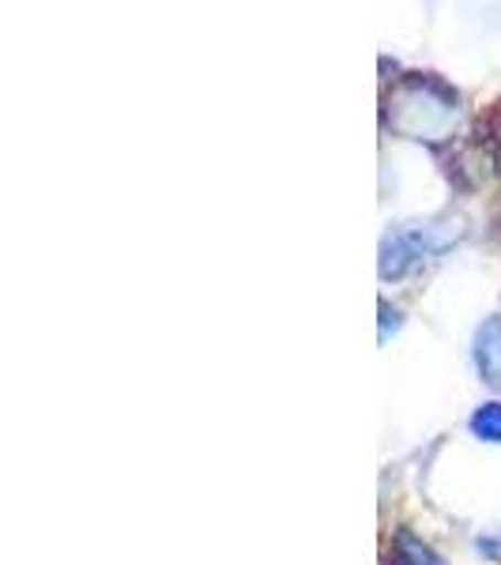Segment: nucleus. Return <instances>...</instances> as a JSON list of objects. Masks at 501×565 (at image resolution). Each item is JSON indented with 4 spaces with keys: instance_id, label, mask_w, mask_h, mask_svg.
Wrapping results in <instances>:
<instances>
[{
    "instance_id": "39448f33",
    "label": "nucleus",
    "mask_w": 501,
    "mask_h": 565,
    "mask_svg": "<svg viewBox=\"0 0 501 565\" xmlns=\"http://www.w3.org/2000/svg\"><path fill=\"white\" fill-rule=\"evenodd\" d=\"M396 554H399V562H404V565H445V562L430 551V546H426L423 540H415V535L407 532V527L396 535Z\"/></svg>"
},
{
    "instance_id": "f257e3e1",
    "label": "nucleus",
    "mask_w": 501,
    "mask_h": 565,
    "mask_svg": "<svg viewBox=\"0 0 501 565\" xmlns=\"http://www.w3.org/2000/svg\"><path fill=\"white\" fill-rule=\"evenodd\" d=\"M388 117L393 129L412 140H441L457 125V95L430 76H415L393 90Z\"/></svg>"
},
{
    "instance_id": "20e7f679",
    "label": "nucleus",
    "mask_w": 501,
    "mask_h": 565,
    "mask_svg": "<svg viewBox=\"0 0 501 565\" xmlns=\"http://www.w3.org/2000/svg\"><path fill=\"white\" fill-rule=\"evenodd\" d=\"M468 430L487 445H501V399H490V404H479L468 418Z\"/></svg>"
},
{
    "instance_id": "f03ea898",
    "label": "nucleus",
    "mask_w": 501,
    "mask_h": 565,
    "mask_svg": "<svg viewBox=\"0 0 501 565\" xmlns=\"http://www.w3.org/2000/svg\"><path fill=\"white\" fill-rule=\"evenodd\" d=\"M441 238L434 234V226H393L381 238V279H404L407 271H415L430 253L441 249Z\"/></svg>"
},
{
    "instance_id": "7ed1b4c3",
    "label": "nucleus",
    "mask_w": 501,
    "mask_h": 565,
    "mask_svg": "<svg viewBox=\"0 0 501 565\" xmlns=\"http://www.w3.org/2000/svg\"><path fill=\"white\" fill-rule=\"evenodd\" d=\"M471 354H476V366L482 373V381L501 388V317H490V321L479 324Z\"/></svg>"
},
{
    "instance_id": "423d86ee",
    "label": "nucleus",
    "mask_w": 501,
    "mask_h": 565,
    "mask_svg": "<svg viewBox=\"0 0 501 565\" xmlns=\"http://www.w3.org/2000/svg\"><path fill=\"white\" fill-rule=\"evenodd\" d=\"M479 551L487 554V558L501 562V540H498V535H487V540H479Z\"/></svg>"
}]
</instances>
